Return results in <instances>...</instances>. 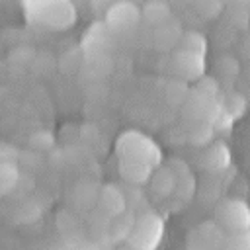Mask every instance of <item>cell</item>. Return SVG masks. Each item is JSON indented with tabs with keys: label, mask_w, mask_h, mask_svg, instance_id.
Here are the masks:
<instances>
[{
	"label": "cell",
	"mask_w": 250,
	"mask_h": 250,
	"mask_svg": "<svg viewBox=\"0 0 250 250\" xmlns=\"http://www.w3.org/2000/svg\"><path fill=\"white\" fill-rule=\"evenodd\" d=\"M117 152L123 158L141 160V162H146L150 166L160 162L158 146H154L152 141H148L145 135H139V133H125V135H121L119 141H117Z\"/></svg>",
	"instance_id": "1"
},
{
	"label": "cell",
	"mask_w": 250,
	"mask_h": 250,
	"mask_svg": "<svg viewBox=\"0 0 250 250\" xmlns=\"http://www.w3.org/2000/svg\"><path fill=\"white\" fill-rule=\"evenodd\" d=\"M162 234V219L156 213H143L139 219H135V227L131 230L129 242L137 250H152Z\"/></svg>",
	"instance_id": "2"
},
{
	"label": "cell",
	"mask_w": 250,
	"mask_h": 250,
	"mask_svg": "<svg viewBox=\"0 0 250 250\" xmlns=\"http://www.w3.org/2000/svg\"><path fill=\"white\" fill-rule=\"evenodd\" d=\"M217 225L229 230H246L250 225V211L244 201L227 199L217 207Z\"/></svg>",
	"instance_id": "3"
},
{
	"label": "cell",
	"mask_w": 250,
	"mask_h": 250,
	"mask_svg": "<svg viewBox=\"0 0 250 250\" xmlns=\"http://www.w3.org/2000/svg\"><path fill=\"white\" fill-rule=\"evenodd\" d=\"M96 203H98V211L102 213V217L111 219L125 211L127 199H125V193L121 189H117L115 186H104L98 193Z\"/></svg>",
	"instance_id": "4"
},
{
	"label": "cell",
	"mask_w": 250,
	"mask_h": 250,
	"mask_svg": "<svg viewBox=\"0 0 250 250\" xmlns=\"http://www.w3.org/2000/svg\"><path fill=\"white\" fill-rule=\"evenodd\" d=\"M105 18L113 29H131L141 20V10L133 2H117L107 10Z\"/></svg>",
	"instance_id": "5"
},
{
	"label": "cell",
	"mask_w": 250,
	"mask_h": 250,
	"mask_svg": "<svg viewBox=\"0 0 250 250\" xmlns=\"http://www.w3.org/2000/svg\"><path fill=\"white\" fill-rule=\"evenodd\" d=\"M221 240V229L219 225H199L191 230L186 246L188 250H219Z\"/></svg>",
	"instance_id": "6"
},
{
	"label": "cell",
	"mask_w": 250,
	"mask_h": 250,
	"mask_svg": "<svg viewBox=\"0 0 250 250\" xmlns=\"http://www.w3.org/2000/svg\"><path fill=\"white\" fill-rule=\"evenodd\" d=\"M174 62H176V70L180 72V76L188 78V80H195L201 76L203 68H205V59L203 55H197V53H189V51H184L180 49L174 57Z\"/></svg>",
	"instance_id": "7"
},
{
	"label": "cell",
	"mask_w": 250,
	"mask_h": 250,
	"mask_svg": "<svg viewBox=\"0 0 250 250\" xmlns=\"http://www.w3.org/2000/svg\"><path fill=\"white\" fill-rule=\"evenodd\" d=\"M150 168H152L150 164L133 158H121L119 164L121 176L131 184H145L146 180H150Z\"/></svg>",
	"instance_id": "8"
},
{
	"label": "cell",
	"mask_w": 250,
	"mask_h": 250,
	"mask_svg": "<svg viewBox=\"0 0 250 250\" xmlns=\"http://www.w3.org/2000/svg\"><path fill=\"white\" fill-rule=\"evenodd\" d=\"M172 170L176 174V191H174V195L180 197V199H189L193 195V189H195V182H193L191 172L184 166V162H178V160L172 164Z\"/></svg>",
	"instance_id": "9"
},
{
	"label": "cell",
	"mask_w": 250,
	"mask_h": 250,
	"mask_svg": "<svg viewBox=\"0 0 250 250\" xmlns=\"http://www.w3.org/2000/svg\"><path fill=\"white\" fill-rule=\"evenodd\" d=\"M152 191L158 197H168L176 191V174L170 168H160L154 176H152Z\"/></svg>",
	"instance_id": "10"
},
{
	"label": "cell",
	"mask_w": 250,
	"mask_h": 250,
	"mask_svg": "<svg viewBox=\"0 0 250 250\" xmlns=\"http://www.w3.org/2000/svg\"><path fill=\"white\" fill-rule=\"evenodd\" d=\"M201 164L207 170H223L229 164V150L225 145H213L205 150V156L201 160Z\"/></svg>",
	"instance_id": "11"
},
{
	"label": "cell",
	"mask_w": 250,
	"mask_h": 250,
	"mask_svg": "<svg viewBox=\"0 0 250 250\" xmlns=\"http://www.w3.org/2000/svg\"><path fill=\"white\" fill-rule=\"evenodd\" d=\"M141 14H143V16L146 18V21H150L152 25H160V23H164V21L170 20V10H168V6L162 4V2H150V4H146Z\"/></svg>",
	"instance_id": "12"
},
{
	"label": "cell",
	"mask_w": 250,
	"mask_h": 250,
	"mask_svg": "<svg viewBox=\"0 0 250 250\" xmlns=\"http://www.w3.org/2000/svg\"><path fill=\"white\" fill-rule=\"evenodd\" d=\"M205 37L197 31H188L180 37V49L189 51V53H197V55H205Z\"/></svg>",
	"instance_id": "13"
}]
</instances>
